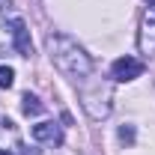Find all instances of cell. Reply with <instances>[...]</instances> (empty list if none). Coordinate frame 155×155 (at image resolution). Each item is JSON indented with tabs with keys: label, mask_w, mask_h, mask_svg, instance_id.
<instances>
[{
	"label": "cell",
	"mask_w": 155,
	"mask_h": 155,
	"mask_svg": "<svg viewBox=\"0 0 155 155\" xmlns=\"http://www.w3.org/2000/svg\"><path fill=\"white\" fill-rule=\"evenodd\" d=\"M146 3H149V6H152V9H155V0H146Z\"/></svg>",
	"instance_id": "11"
},
{
	"label": "cell",
	"mask_w": 155,
	"mask_h": 155,
	"mask_svg": "<svg viewBox=\"0 0 155 155\" xmlns=\"http://www.w3.org/2000/svg\"><path fill=\"white\" fill-rule=\"evenodd\" d=\"M33 140H39V143H51V146H60V143H63V128H60L57 122L45 119V122L33 125Z\"/></svg>",
	"instance_id": "6"
},
{
	"label": "cell",
	"mask_w": 155,
	"mask_h": 155,
	"mask_svg": "<svg viewBox=\"0 0 155 155\" xmlns=\"http://www.w3.org/2000/svg\"><path fill=\"white\" fill-rule=\"evenodd\" d=\"M12 84H15V72L9 66H0V90H9Z\"/></svg>",
	"instance_id": "8"
},
{
	"label": "cell",
	"mask_w": 155,
	"mask_h": 155,
	"mask_svg": "<svg viewBox=\"0 0 155 155\" xmlns=\"http://www.w3.org/2000/svg\"><path fill=\"white\" fill-rule=\"evenodd\" d=\"M3 3H9V0H0V6H3Z\"/></svg>",
	"instance_id": "12"
},
{
	"label": "cell",
	"mask_w": 155,
	"mask_h": 155,
	"mask_svg": "<svg viewBox=\"0 0 155 155\" xmlns=\"http://www.w3.org/2000/svg\"><path fill=\"white\" fill-rule=\"evenodd\" d=\"M119 140L131 143V140H134V128H131V125H122V128H119Z\"/></svg>",
	"instance_id": "9"
},
{
	"label": "cell",
	"mask_w": 155,
	"mask_h": 155,
	"mask_svg": "<svg viewBox=\"0 0 155 155\" xmlns=\"http://www.w3.org/2000/svg\"><path fill=\"white\" fill-rule=\"evenodd\" d=\"M45 48H48L51 63L57 66V72L66 75L69 81L81 84V81H87L93 75V60H90V54L78 45L75 39L63 36V33H51L45 39Z\"/></svg>",
	"instance_id": "1"
},
{
	"label": "cell",
	"mask_w": 155,
	"mask_h": 155,
	"mask_svg": "<svg viewBox=\"0 0 155 155\" xmlns=\"http://www.w3.org/2000/svg\"><path fill=\"white\" fill-rule=\"evenodd\" d=\"M143 75V63L134 57H119L114 60V66H110V78L114 81H134V78Z\"/></svg>",
	"instance_id": "4"
},
{
	"label": "cell",
	"mask_w": 155,
	"mask_h": 155,
	"mask_svg": "<svg viewBox=\"0 0 155 155\" xmlns=\"http://www.w3.org/2000/svg\"><path fill=\"white\" fill-rule=\"evenodd\" d=\"M0 155H12V152H9V149H0Z\"/></svg>",
	"instance_id": "10"
},
{
	"label": "cell",
	"mask_w": 155,
	"mask_h": 155,
	"mask_svg": "<svg viewBox=\"0 0 155 155\" xmlns=\"http://www.w3.org/2000/svg\"><path fill=\"white\" fill-rule=\"evenodd\" d=\"M21 110H24L27 116H39L42 110H45V104H42V101H39L36 96H30V93H24V98H21Z\"/></svg>",
	"instance_id": "7"
},
{
	"label": "cell",
	"mask_w": 155,
	"mask_h": 155,
	"mask_svg": "<svg viewBox=\"0 0 155 155\" xmlns=\"http://www.w3.org/2000/svg\"><path fill=\"white\" fill-rule=\"evenodd\" d=\"M9 33H12V42H15V51L21 57H30L33 54V42H30V30L21 18H12L9 21Z\"/></svg>",
	"instance_id": "5"
},
{
	"label": "cell",
	"mask_w": 155,
	"mask_h": 155,
	"mask_svg": "<svg viewBox=\"0 0 155 155\" xmlns=\"http://www.w3.org/2000/svg\"><path fill=\"white\" fill-rule=\"evenodd\" d=\"M81 104L93 119H104L114 107V87L107 81H81Z\"/></svg>",
	"instance_id": "2"
},
{
	"label": "cell",
	"mask_w": 155,
	"mask_h": 155,
	"mask_svg": "<svg viewBox=\"0 0 155 155\" xmlns=\"http://www.w3.org/2000/svg\"><path fill=\"white\" fill-rule=\"evenodd\" d=\"M137 48H140V54L155 57V9H146V12H143V18H140Z\"/></svg>",
	"instance_id": "3"
}]
</instances>
